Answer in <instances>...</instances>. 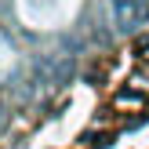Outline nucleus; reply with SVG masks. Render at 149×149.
<instances>
[{
	"instance_id": "1",
	"label": "nucleus",
	"mask_w": 149,
	"mask_h": 149,
	"mask_svg": "<svg viewBox=\"0 0 149 149\" xmlns=\"http://www.w3.org/2000/svg\"><path fill=\"white\" fill-rule=\"evenodd\" d=\"M149 22V0H113V26L116 33L131 36Z\"/></svg>"
},
{
	"instance_id": "2",
	"label": "nucleus",
	"mask_w": 149,
	"mask_h": 149,
	"mask_svg": "<svg viewBox=\"0 0 149 149\" xmlns=\"http://www.w3.org/2000/svg\"><path fill=\"white\" fill-rule=\"evenodd\" d=\"M73 73H77L73 58H58V62H44V84H51V87H65V84L73 80Z\"/></svg>"
}]
</instances>
